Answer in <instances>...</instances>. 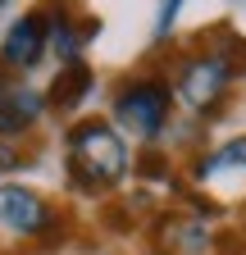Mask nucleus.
I'll return each instance as SVG.
<instances>
[{"label":"nucleus","mask_w":246,"mask_h":255,"mask_svg":"<svg viewBox=\"0 0 246 255\" xmlns=\"http://www.w3.org/2000/svg\"><path fill=\"white\" fill-rule=\"evenodd\" d=\"M201 55H210L214 64H224V69L237 78V73H246V37L233 27V23H214L210 32H201Z\"/></svg>","instance_id":"obj_9"},{"label":"nucleus","mask_w":246,"mask_h":255,"mask_svg":"<svg viewBox=\"0 0 246 255\" xmlns=\"http://www.w3.org/2000/svg\"><path fill=\"white\" fill-rule=\"evenodd\" d=\"M46 114V96L37 87H27L23 78L0 73V141L14 146L18 137H27Z\"/></svg>","instance_id":"obj_6"},{"label":"nucleus","mask_w":246,"mask_h":255,"mask_svg":"<svg viewBox=\"0 0 246 255\" xmlns=\"http://www.w3.org/2000/svg\"><path fill=\"white\" fill-rule=\"evenodd\" d=\"M0 5H5V0H0Z\"/></svg>","instance_id":"obj_14"},{"label":"nucleus","mask_w":246,"mask_h":255,"mask_svg":"<svg viewBox=\"0 0 246 255\" xmlns=\"http://www.w3.org/2000/svg\"><path fill=\"white\" fill-rule=\"evenodd\" d=\"M173 101H182L192 114H205L214 119L224 105H228V87H233V73L224 69V64H214L210 55H187L178 59L173 69Z\"/></svg>","instance_id":"obj_3"},{"label":"nucleus","mask_w":246,"mask_h":255,"mask_svg":"<svg viewBox=\"0 0 246 255\" xmlns=\"http://www.w3.org/2000/svg\"><path fill=\"white\" fill-rule=\"evenodd\" d=\"M59 228V214L55 205L32 187H18V182H0V233L9 237H50Z\"/></svg>","instance_id":"obj_4"},{"label":"nucleus","mask_w":246,"mask_h":255,"mask_svg":"<svg viewBox=\"0 0 246 255\" xmlns=\"http://www.w3.org/2000/svg\"><path fill=\"white\" fill-rule=\"evenodd\" d=\"M41 59H46V23H41L37 9H27L23 18H14L5 27V37H0V73L23 78V73H32Z\"/></svg>","instance_id":"obj_7"},{"label":"nucleus","mask_w":246,"mask_h":255,"mask_svg":"<svg viewBox=\"0 0 246 255\" xmlns=\"http://www.w3.org/2000/svg\"><path fill=\"white\" fill-rule=\"evenodd\" d=\"M64 159H69V182L87 196H96L105 187H119L132 169V155L128 141L114 123L105 119H82L69 128L64 137Z\"/></svg>","instance_id":"obj_1"},{"label":"nucleus","mask_w":246,"mask_h":255,"mask_svg":"<svg viewBox=\"0 0 246 255\" xmlns=\"http://www.w3.org/2000/svg\"><path fill=\"white\" fill-rule=\"evenodd\" d=\"M91 87H96V73H91L87 59L64 64V69L55 73L50 91H46V110H55V114H73V110L87 101V96H91Z\"/></svg>","instance_id":"obj_8"},{"label":"nucleus","mask_w":246,"mask_h":255,"mask_svg":"<svg viewBox=\"0 0 246 255\" xmlns=\"http://www.w3.org/2000/svg\"><path fill=\"white\" fill-rule=\"evenodd\" d=\"M169 114H173V87L160 73L128 78L114 91V123L128 128L137 141H160L169 132Z\"/></svg>","instance_id":"obj_2"},{"label":"nucleus","mask_w":246,"mask_h":255,"mask_svg":"<svg viewBox=\"0 0 246 255\" xmlns=\"http://www.w3.org/2000/svg\"><path fill=\"white\" fill-rule=\"evenodd\" d=\"M219 169H246V137H233V141H224L219 150H210V155L196 159V178H201V182H205L210 173H219Z\"/></svg>","instance_id":"obj_11"},{"label":"nucleus","mask_w":246,"mask_h":255,"mask_svg":"<svg viewBox=\"0 0 246 255\" xmlns=\"http://www.w3.org/2000/svg\"><path fill=\"white\" fill-rule=\"evenodd\" d=\"M178 9H182V0H160V18H155V37H169V27L178 23Z\"/></svg>","instance_id":"obj_12"},{"label":"nucleus","mask_w":246,"mask_h":255,"mask_svg":"<svg viewBox=\"0 0 246 255\" xmlns=\"http://www.w3.org/2000/svg\"><path fill=\"white\" fill-rule=\"evenodd\" d=\"M160 233L173 237V242L160 246V255H205V246H210V233L201 228V219H192V214H164L160 219Z\"/></svg>","instance_id":"obj_10"},{"label":"nucleus","mask_w":246,"mask_h":255,"mask_svg":"<svg viewBox=\"0 0 246 255\" xmlns=\"http://www.w3.org/2000/svg\"><path fill=\"white\" fill-rule=\"evenodd\" d=\"M37 14H41V23H46V55L59 59V69H64V64H78V59H82V46L101 32L96 18L78 23V14L69 9V0H46Z\"/></svg>","instance_id":"obj_5"},{"label":"nucleus","mask_w":246,"mask_h":255,"mask_svg":"<svg viewBox=\"0 0 246 255\" xmlns=\"http://www.w3.org/2000/svg\"><path fill=\"white\" fill-rule=\"evenodd\" d=\"M18 164H23V155H18L14 146L0 141V173H9V169H18Z\"/></svg>","instance_id":"obj_13"}]
</instances>
